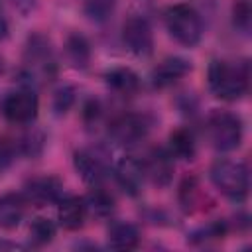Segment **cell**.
Instances as JSON below:
<instances>
[{
	"label": "cell",
	"mask_w": 252,
	"mask_h": 252,
	"mask_svg": "<svg viewBox=\"0 0 252 252\" xmlns=\"http://www.w3.org/2000/svg\"><path fill=\"white\" fill-rule=\"evenodd\" d=\"M207 85L220 100H240L250 87L248 59H213L207 69Z\"/></svg>",
	"instance_id": "obj_1"
},
{
	"label": "cell",
	"mask_w": 252,
	"mask_h": 252,
	"mask_svg": "<svg viewBox=\"0 0 252 252\" xmlns=\"http://www.w3.org/2000/svg\"><path fill=\"white\" fill-rule=\"evenodd\" d=\"M211 183L215 189L224 195L226 199L234 203H242L248 197L250 191V173L248 165L240 159H228V158H219L213 161L209 169Z\"/></svg>",
	"instance_id": "obj_2"
},
{
	"label": "cell",
	"mask_w": 252,
	"mask_h": 252,
	"mask_svg": "<svg viewBox=\"0 0 252 252\" xmlns=\"http://www.w3.org/2000/svg\"><path fill=\"white\" fill-rule=\"evenodd\" d=\"M163 22L167 33L183 47H195L203 37V20L201 14L185 2L171 4L163 12Z\"/></svg>",
	"instance_id": "obj_3"
},
{
	"label": "cell",
	"mask_w": 252,
	"mask_h": 252,
	"mask_svg": "<svg viewBox=\"0 0 252 252\" xmlns=\"http://www.w3.org/2000/svg\"><path fill=\"white\" fill-rule=\"evenodd\" d=\"M207 132L213 148L217 152L226 154L240 148L244 138V122L238 114L217 108L207 118Z\"/></svg>",
	"instance_id": "obj_4"
},
{
	"label": "cell",
	"mask_w": 252,
	"mask_h": 252,
	"mask_svg": "<svg viewBox=\"0 0 252 252\" xmlns=\"http://www.w3.org/2000/svg\"><path fill=\"white\" fill-rule=\"evenodd\" d=\"M152 124V118L144 112H124L110 120L108 136L116 146L132 148L148 138Z\"/></svg>",
	"instance_id": "obj_5"
},
{
	"label": "cell",
	"mask_w": 252,
	"mask_h": 252,
	"mask_svg": "<svg viewBox=\"0 0 252 252\" xmlns=\"http://www.w3.org/2000/svg\"><path fill=\"white\" fill-rule=\"evenodd\" d=\"M24 63H26V79L33 81L35 77L51 79L55 75V57L49 39L43 33H32L26 41L24 49Z\"/></svg>",
	"instance_id": "obj_6"
},
{
	"label": "cell",
	"mask_w": 252,
	"mask_h": 252,
	"mask_svg": "<svg viewBox=\"0 0 252 252\" xmlns=\"http://www.w3.org/2000/svg\"><path fill=\"white\" fill-rule=\"evenodd\" d=\"M0 110H2V116L10 124L26 126L37 118L39 100H37V94L32 91V87H24V89H18L6 94L0 104Z\"/></svg>",
	"instance_id": "obj_7"
},
{
	"label": "cell",
	"mask_w": 252,
	"mask_h": 252,
	"mask_svg": "<svg viewBox=\"0 0 252 252\" xmlns=\"http://www.w3.org/2000/svg\"><path fill=\"white\" fill-rule=\"evenodd\" d=\"M122 43L136 57H148L154 51V30L146 16L132 14L122 24Z\"/></svg>",
	"instance_id": "obj_8"
},
{
	"label": "cell",
	"mask_w": 252,
	"mask_h": 252,
	"mask_svg": "<svg viewBox=\"0 0 252 252\" xmlns=\"http://www.w3.org/2000/svg\"><path fill=\"white\" fill-rule=\"evenodd\" d=\"M24 197L28 205L32 203L33 207H49L57 205L63 197V183L55 175H37L32 177L24 185Z\"/></svg>",
	"instance_id": "obj_9"
},
{
	"label": "cell",
	"mask_w": 252,
	"mask_h": 252,
	"mask_svg": "<svg viewBox=\"0 0 252 252\" xmlns=\"http://www.w3.org/2000/svg\"><path fill=\"white\" fill-rule=\"evenodd\" d=\"M146 179H150L158 187H167L173 179L175 171V158L169 154L167 148H154L142 161Z\"/></svg>",
	"instance_id": "obj_10"
},
{
	"label": "cell",
	"mask_w": 252,
	"mask_h": 252,
	"mask_svg": "<svg viewBox=\"0 0 252 252\" xmlns=\"http://www.w3.org/2000/svg\"><path fill=\"white\" fill-rule=\"evenodd\" d=\"M114 179L120 185V189L124 193H128L130 197L140 195L142 187H144V181H146V173H144L142 161L132 158V156H124L114 165Z\"/></svg>",
	"instance_id": "obj_11"
},
{
	"label": "cell",
	"mask_w": 252,
	"mask_h": 252,
	"mask_svg": "<svg viewBox=\"0 0 252 252\" xmlns=\"http://www.w3.org/2000/svg\"><path fill=\"white\" fill-rule=\"evenodd\" d=\"M193 69L191 61H187L185 57H165L161 59L154 71H152V85L156 89H165L171 87L173 83H177L179 79H183L185 75H189Z\"/></svg>",
	"instance_id": "obj_12"
},
{
	"label": "cell",
	"mask_w": 252,
	"mask_h": 252,
	"mask_svg": "<svg viewBox=\"0 0 252 252\" xmlns=\"http://www.w3.org/2000/svg\"><path fill=\"white\" fill-rule=\"evenodd\" d=\"M73 167L79 173V177L91 187L104 183V179L108 175V169L102 163V159L89 150H77L73 154Z\"/></svg>",
	"instance_id": "obj_13"
},
{
	"label": "cell",
	"mask_w": 252,
	"mask_h": 252,
	"mask_svg": "<svg viewBox=\"0 0 252 252\" xmlns=\"http://www.w3.org/2000/svg\"><path fill=\"white\" fill-rule=\"evenodd\" d=\"M57 219L59 224L65 230H79L83 228L89 209L85 203V197H77V195H69V197H61V201L57 203Z\"/></svg>",
	"instance_id": "obj_14"
},
{
	"label": "cell",
	"mask_w": 252,
	"mask_h": 252,
	"mask_svg": "<svg viewBox=\"0 0 252 252\" xmlns=\"http://www.w3.org/2000/svg\"><path fill=\"white\" fill-rule=\"evenodd\" d=\"M26 211H28V201L24 193L8 191L0 195V228L12 230L20 226V222L26 217Z\"/></svg>",
	"instance_id": "obj_15"
},
{
	"label": "cell",
	"mask_w": 252,
	"mask_h": 252,
	"mask_svg": "<svg viewBox=\"0 0 252 252\" xmlns=\"http://www.w3.org/2000/svg\"><path fill=\"white\" fill-rule=\"evenodd\" d=\"M104 83L118 96H134L142 89V81L138 73L130 67H112L110 71L104 73Z\"/></svg>",
	"instance_id": "obj_16"
},
{
	"label": "cell",
	"mask_w": 252,
	"mask_h": 252,
	"mask_svg": "<svg viewBox=\"0 0 252 252\" xmlns=\"http://www.w3.org/2000/svg\"><path fill=\"white\" fill-rule=\"evenodd\" d=\"M106 240H108V248L112 250H134L140 244V230L134 222L116 220L110 224Z\"/></svg>",
	"instance_id": "obj_17"
},
{
	"label": "cell",
	"mask_w": 252,
	"mask_h": 252,
	"mask_svg": "<svg viewBox=\"0 0 252 252\" xmlns=\"http://www.w3.org/2000/svg\"><path fill=\"white\" fill-rule=\"evenodd\" d=\"M167 150L173 158H179L183 161H193L197 156V142H195V134L191 132V128H187V126L175 128L169 134Z\"/></svg>",
	"instance_id": "obj_18"
},
{
	"label": "cell",
	"mask_w": 252,
	"mask_h": 252,
	"mask_svg": "<svg viewBox=\"0 0 252 252\" xmlns=\"http://www.w3.org/2000/svg\"><path fill=\"white\" fill-rule=\"evenodd\" d=\"M85 203H87L89 213H93V215L98 217V219H106V217H110L112 211H114V205H116L114 195H112L110 191H106L104 183H100V185H93L91 191H89L87 197H85Z\"/></svg>",
	"instance_id": "obj_19"
},
{
	"label": "cell",
	"mask_w": 252,
	"mask_h": 252,
	"mask_svg": "<svg viewBox=\"0 0 252 252\" xmlns=\"http://www.w3.org/2000/svg\"><path fill=\"white\" fill-rule=\"evenodd\" d=\"M65 55L75 69H87L91 63V43L83 33H71L65 41Z\"/></svg>",
	"instance_id": "obj_20"
},
{
	"label": "cell",
	"mask_w": 252,
	"mask_h": 252,
	"mask_svg": "<svg viewBox=\"0 0 252 252\" xmlns=\"http://www.w3.org/2000/svg\"><path fill=\"white\" fill-rule=\"evenodd\" d=\"M177 199H179V205H181L183 213H187V215H191V213H195L199 209V203H201V187H199V179L195 175H189V177H185L179 183Z\"/></svg>",
	"instance_id": "obj_21"
},
{
	"label": "cell",
	"mask_w": 252,
	"mask_h": 252,
	"mask_svg": "<svg viewBox=\"0 0 252 252\" xmlns=\"http://www.w3.org/2000/svg\"><path fill=\"white\" fill-rule=\"evenodd\" d=\"M55 234H57V226L47 217H35L28 228V236H30L32 246H45V244L53 242Z\"/></svg>",
	"instance_id": "obj_22"
},
{
	"label": "cell",
	"mask_w": 252,
	"mask_h": 252,
	"mask_svg": "<svg viewBox=\"0 0 252 252\" xmlns=\"http://www.w3.org/2000/svg\"><path fill=\"white\" fill-rule=\"evenodd\" d=\"M116 2L118 0H83V10L91 20L104 22L114 12Z\"/></svg>",
	"instance_id": "obj_23"
},
{
	"label": "cell",
	"mask_w": 252,
	"mask_h": 252,
	"mask_svg": "<svg viewBox=\"0 0 252 252\" xmlns=\"http://www.w3.org/2000/svg\"><path fill=\"white\" fill-rule=\"evenodd\" d=\"M75 98H77V91L75 87L71 85H63L55 91L53 94V110L57 114H65L73 104H75Z\"/></svg>",
	"instance_id": "obj_24"
},
{
	"label": "cell",
	"mask_w": 252,
	"mask_h": 252,
	"mask_svg": "<svg viewBox=\"0 0 252 252\" xmlns=\"http://www.w3.org/2000/svg\"><path fill=\"white\" fill-rule=\"evenodd\" d=\"M232 22L238 30L242 32H248L250 28V8H248V2H236L232 6Z\"/></svg>",
	"instance_id": "obj_25"
},
{
	"label": "cell",
	"mask_w": 252,
	"mask_h": 252,
	"mask_svg": "<svg viewBox=\"0 0 252 252\" xmlns=\"http://www.w3.org/2000/svg\"><path fill=\"white\" fill-rule=\"evenodd\" d=\"M18 148L26 156H37L43 148V136L41 134H28L18 142Z\"/></svg>",
	"instance_id": "obj_26"
},
{
	"label": "cell",
	"mask_w": 252,
	"mask_h": 252,
	"mask_svg": "<svg viewBox=\"0 0 252 252\" xmlns=\"http://www.w3.org/2000/svg\"><path fill=\"white\" fill-rule=\"evenodd\" d=\"M10 4H12L14 10L20 12L22 16H30V14L37 8V0H10Z\"/></svg>",
	"instance_id": "obj_27"
},
{
	"label": "cell",
	"mask_w": 252,
	"mask_h": 252,
	"mask_svg": "<svg viewBox=\"0 0 252 252\" xmlns=\"http://www.w3.org/2000/svg\"><path fill=\"white\" fill-rule=\"evenodd\" d=\"M83 116H85L87 122L96 120L100 116V104H98V100H89L85 104V108H83Z\"/></svg>",
	"instance_id": "obj_28"
},
{
	"label": "cell",
	"mask_w": 252,
	"mask_h": 252,
	"mask_svg": "<svg viewBox=\"0 0 252 252\" xmlns=\"http://www.w3.org/2000/svg\"><path fill=\"white\" fill-rule=\"evenodd\" d=\"M8 35V20L4 16V10H2V4H0V41Z\"/></svg>",
	"instance_id": "obj_29"
},
{
	"label": "cell",
	"mask_w": 252,
	"mask_h": 252,
	"mask_svg": "<svg viewBox=\"0 0 252 252\" xmlns=\"http://www.w3.org/2000/svg\"><path fill=\"white\" fill-rule=\"evenodd\" d=\"M4 69H6V63H4V57H2V55H0V73H2V71H4Z\"/></svg>",
	"instance_id": "obj_30"
}]
</instances>
